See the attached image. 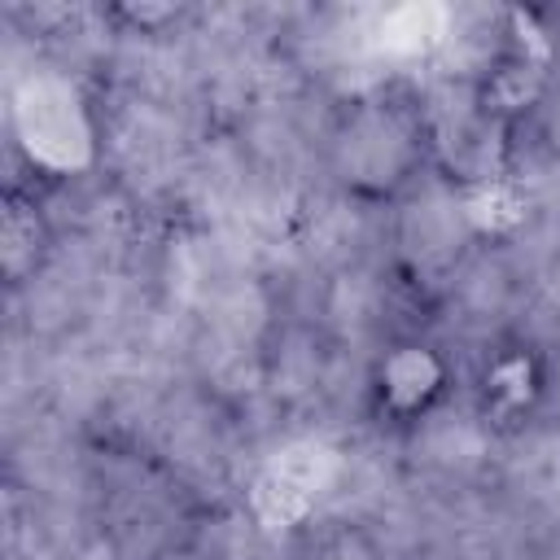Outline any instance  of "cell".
<instances>
[{"label":"cell","mask_w":560,"mask_h":560,"mask_svg":"<svg viewBox=\"0 0 560 560\" xmlns=\"http://www.w3.org/2000/svg\"><path fill=\"white\" fill-rule=\"evenodd\" d=\"M319 166L354 206H402L442 166V127L429 96L402 79L341 96L319 136Z\"/></svg>","instance_id":"1"},{"label":"cell","mask_w":560,"mask_h":560,"mask_svg":"<svg viewBox=\"0 0 560 560\" xmlns=\"http://www.w3.org/2000/svg\"><path fill=\"white\" fill-rule=\"evenodd\" d=\"M459 372L442 341L429 332H394L385 337L363 372V420L385 438L420 433L451 398Z\"/></svg>","instance_id":"2"},{"label":"cell","mask_w":560,"mask_h":560,"mask_svg":"<svg viewBox=\"0 0 560 560\" xmlns=\"http://www.w3.org/2000/svg\"><path fill=\"white\" fill-rule=\"evenodd\" d=\"M551 402V354L529 332H494L468 368V407L490 438H516Z\"/></svg>","instance_id":"3"},{"label":"cell","mask_w":560,"mask_h":560,"mask_svg":"<svg viewBox=\"0 0 560 560\" xmlns=\"http://www.w3.org/2000/svg\"><path fill=\"white\" fill-rule=\"evenodd\" d=\"M547 92H551L547 48L525 35H503V44L472 79V118L481 122V131L512 136L538 114Z\"/></svg>","instance_id":"4"},{"label":"cell","mask_w":560,"mask_h":560,"mask_svg":"<svg viewBox=\"0 0 560 560\" xmlns=\"http://www.w3.org/2000/svg\"><path fill=\"white\" fill-rule=\"evenodd\" d=\"M52 254H57V228H52L44 197L31 184L9 179L4 197H0V280H4V289L22 293L26 284H35L48 271Z\"/></svg>","instance_id":"5"},{"label":"cell","mask_w":560,"mask_h":560,"mask_svg":"<svg viewBox=\"0 0 560 560\" xmlns=\"http://www.w3.org/2000/svg\"><path fill=\"white\" fill-rule=\"evenodd\" d=\"M284 560H394V551L368 521L332 512L298 525L284 547Z\"/></svg>","instance_id":"6"},{"label":"cell","mask_w":560,"mask_h":560,"mask_svg":"<svg viewBox=\"0 0 560 560\" xmlns=\"http://www.w3.org/2000/svg\"><path fill=\"white\" fill-rule=\"evenodd\" d=\"M101 18L109 26H118L122 35H166L171 26H179L188 18L184 4H109L101 9Z\"/></svg>","instance_id":"7"}]
</instances>
